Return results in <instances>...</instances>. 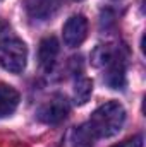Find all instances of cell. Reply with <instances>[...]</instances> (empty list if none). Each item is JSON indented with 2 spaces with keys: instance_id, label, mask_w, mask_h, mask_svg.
<instances>
[{
  "instance_id": "cell-2",
  "label": "cell",
  "mask_w": 146,
  "mask_h": 147,
  "mask_svg": "<svg viewBox=\"0 0 146 147\" xmlns=\"http://www.w3.org/2000/svg\"><path fill=\"white\" fill-rule=\"evenodd\" d=\"M28 48L16 36H9L0 45V65L12 74H21L26 67Z\"/></svg>"
},
{
  "instance_id": "cell-10",
  "label": "cell",
  "mask_w": 146,
  "mask_h": 147,
  "mask_svg": "<svg viewBox=\"0 0 146 147\" xmlns=\"http://www.w3.org/2000/svg\"><path fill=\"white\" fill-rule=\"evenodd\" d=\"M93 94V82L88 77H81L74 86V103L76 105H86Z\"/></svg>"
},
{
  "instance_id": "cell-6",
  "label": "cell",
  "mask_w": 146,
  "mask_h": 147,
  "mask_svg": "<svg viewBox=\"0 0 146 147\" xmlns=\"http://www.w3.org/2000/svg\"><path fill=\"white\" fill-rule=\"evenodd\" d=\"M26 12L36 21L50 19L60 7V0H24Z\"/></svg>"
},
{
  "instance_id": "cell-9",
  "label": "cell",
  "mask_w": 146,
  "mask_h": 147,
  "mask_svg": "<svg viewBox=\"0 0 146 147\" xmlns=\"http://www.w3.org/2000/svg\"><path fill=\"white\" fill-rule=\"evenodd\" d=\"M19 105V92L7 84H0V118L10 116Z\"/></svg>"
},
{
  "instance_id": "cell-8",
  "label": "cell",
  "mask_w": 146,
  "mask_h": 147,
  "mask_svg": "<svg viewBox=\"0 0 146 147\" xmlns=\"http://www.w3.org/2000/svg\"><path fill=\"white\" fill-rule=\"evenodd\" d=\"M120 57H124V53H122V50L119 46H113V45H100L93 51L91 60H93V65L95 67H108L112 62H115Z\"/></svg>"
},
{
  "instance_id": "cell-7",
  "label": "cell",
  "mask_w": 146,
  "mask_h": 147,
  "mask_svg": "<svg viewBox=\"0 0 146 147\" xmlns=\"http://www.w3.org/2000/svg\"><path fill=\"white\" fill-rule=\"evenodd\" d=\"M105 82L112 89H124L126 86V57L117 58L108 67H105Z\"/></svg>"
},
{
  "instance_id": "cell-12",
  "label": "cell",
  "mask_w": 146,
  "mask_h": 147,
  "mask_svg": "<svg viewBox=\"0 0 146 147\" xmlns=\"http://www.w3.org/2000/svg\"><path fill=\"white\" fill-rule=\"evenodd\" d=\"M113 147H143V137L136 135V137L127 139V140H124V142H120V144H117Z\"/></svg>"
},
{
  "instance_id": "cell-3",
  "label": "cell",
  "mask_w": 146,
  "mask_h": 147,
  "mask_svg": "<svg viewBox=\"0 0 146 147\" xmlns=\"http://www.w3.org/2000/svg\"><path fill=\"white\" fill-rule=\"evenodd\" d=\"M69 101L65 96L62 94H53L50 99H46L40 110H38V118L43 121V123H48V125H55V123H60L62 120L67 118L69 115Z\"/></svg>"
},
{
  "instance_id": "cell-13",
  "label": "cell",
  "mask_w": 146,
  "mask_h": 147,
  "mask_svg": "<svg viewBox=\"0 0 146 147\" xmlns=\"http://www.w3.org/2000/svg\"><path fill=\"white\" fill-rule=\"evenodd\" d=\"M9 36H12V34H10V26L0 19V45H2Z\"/></svg>"
},
{
  "instance_id": "cell-5",
  "label": "cell",
  "mask_w": 146,
  "mask_h": 147,
  "mask_svg": "<svg viewBox=\"0 0 146 147\" xmlns=\"http://www.w3.org/2000/svg\"><path fill=\"white\" fill-rule=\"evenodd\" d=\"M59 41L55 36H46L40 41V46H38V60H40V65L43 70H52L53 65H55V60H57V55H59Z\"/></svg>"
},
{
  "instance_id": "cell-4",
  "label": "cell",
  "mask_w": 146,
  "mask_h": 147,
  "mask_svg": "<svg viewBox=\"0 0 146 147\" xmlns=\"http://www.w3.org/2000/svg\"><path fill=\"white\" fill-rule=\"evenodd\" d=\"M62 34H64V43L69 48L79 46L88 36V21H86V17L83 14H76L72 17H69L67 22L64 24Z\"/></svg>"
},
{
  "instance_id": "cell-11",
  "label": "cell",
  "mask_w": 146,
  "mask_h": 147,
  "mask_svg": "<svg viewBox=\"0 0 146 147\" xmlns=\"http://www.w3.org/2000/svg\"><path fill=\"white\" fill-rule=\"evenodd\" d=\"M72 140H74V147H93V140H95V135L91 134L88 123L86 125H81V127H76L72 132Z\"/></svg>"
},
{
  "instance_id": "cell-1",
  "label": "cell",
  "mask_w": 146,
  "mask_h": 147,
  "mask_svg": "<svg viewBox=\"0 0 146 147\" xmlns=\"http://www.w3.org/2000/svg\"><path fill=\"white\" fill-rule=\"evenodd\" d=\"M126 121V110L119 101H108L93 111L88 127L95 139H107L120 132Z\"/></svg>"
}]
</instances>
